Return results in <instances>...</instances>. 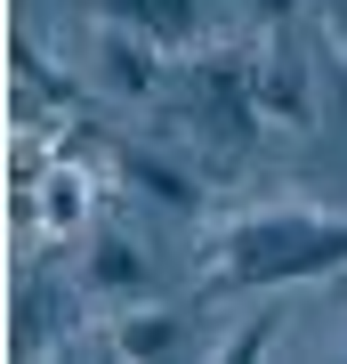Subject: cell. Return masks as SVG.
Instances as JSON below:
<instances>
[{
    "label": "cell",
    "instance_id": "cell-3",
    "mask_svg": "<svg viewBox=\"0 0 347 364\" xmlns=\"http://www.w3.org/2000/svg\"><path fill=\"white\" fill-rule=\"evenodd\" d=\"M33 227L49 235V243L97 227V170L89 162H49V178L33 186Z\"/></svg>",
    "mask_w": 347,
    "mask_h": 364
},
{
    "label": "cell",
    "instance_id": "cell-2",
    "mask_svg": "<svg viewBox=\"0 0 347 364\" xmlns=\"http://www.w3.org/2000/svg\"><path fill=\"white\" fill-rule=\"evenodd\" d=\"M315 90H323L315 49H299L291 25L258 33V114H267L275 130H307L315 122Z\"/></svg>",
    "mask_w": 347,
    "mask_h": 364
},
{
    "label": "cell",
    "instance_id": "cell-8",
    "mask_svg": "<svg viewBox=\"0 0 347 364\" xmlns=\"http://www.w3.org/2000/svg\"><path fill=\"white\" fill-rule=\"evenodd\" d=\"M114 154H121V178L145 186L154 203H170V210H194V203H202V186H194L186 170H170L162 154H145V146H114Z\"/></svg>",
    "mask_w": 347,
    "mask_h": 364
},
{
    "label": "cell",
    "instance_id": "cell-10",
    "mask_svg": "<svg viewBox=\"0 0 347 364\" xmlns=\"http://www.w3.org/2000/svg\"><path fill=\"white\" fill-rule=\"evenodd\" d=\"M315 73H323V97H331V114L347 122V41H339L331 25L315 33Z\"/></svg>",
    "mask_w": 347,
    "mask_h": 364
},
{
    "label": "cell",
    "instance_id": "cell-11",
    "mask_svg": "<svg viewBox=\"0 0 347 364\" xmlns=\"http://www.w3.org/2000/svg\"><path fill=\"white\" fill-rule=\"evenodd\" d=\"M299 9H307V0H250V33H275V25H291Z\"/></svg>",
    "mask_w": 347,
    "mask_h": 364
},
{
    "label": "cell",
    "instance_id": "cell-1",
    "mask_svg": "<svg viewBox=\"0 0 347 364\" xmlns=\"http://www.w3.org/2000/svg\"><path fill=\"white\" fill-rule=\"evenodd\" d=\"M347 267V219L331 210H243L202 235V291H283L331 284Z\"/></svg>",
    "mask_w": 347,
    "mask_h": 364
},
{
    "label": "cell",
    "instance_id": "cell-4",
    "mask_svg": "<svg viewBox=\"0 0 347 364\" xmlns=\"http://www.w3.org/2000/svg\"><path fill=\"white\" fill-rule=\"evenodd\" d=\"M162 57L145 33H129V25H105L97 33V97H154L162 90Z\"/></svg>",
    "mask_w": 347,
    "mask_h": 364
},
{
    "label": "cell",
    "instance_id": "cell-6",
    "mask_svg": "<svg viewBox=\"0 0 347 364\" xmlns=\"http://www.w3.org/2000/svg\"><path fill=\"white\" fill-rule=\"evenodd\" d=\"M97 340H105V356H170L186 340V316L178 308H162V291L154 299H129V308H114L97 324Z\"/></svg>",
    "mask_w": 347,
    "mask_h": 364
},
{
    "label": "cell",
    "instance_id": "cell-5",
    "mask_svg": "<svg viewBox=\"0 0 347 364\" xmlns=\"http://www.w3.org/2000/svg\"><path fill=\"white\" fill-rule=\"evenodd\" d=\"M81 284H89L97 299H114V308H129V299H154V267H145V251L129 243L121 227H97V235H89V267H81Z\"/></svg>",
    "mask_w": 347,
    "mask_h": 364
},
{
    "label": "cell",
    "instance_id": "cell-9",
    "mask_svg": "<svg viewBox=\"0 0 347 364\" xmlns=\"http://www.w3.org/2000/svg\"><path fill=\"white\" fill-rule=\"evenodd\" d=\"M275 324H283V291H275L267 308H250L243 324H226V332H219V356H258V348L275 340Z\"/></svg>",
    "mask_w": 347,
    "mask_h": 364
},
{
    "label": "cell",
    "instance_id": "cell-7",
    "mask_svg": "<svg viewBox=\"0 0 347 364\" xmlns=\"http://www.w3.org/2000/svg\"><path fill=\"white\" fill-rule=\"evenodd\" d=\"M97 16L105 25H129V33H145L154 49H202V9L194 0H97Z\"/></svg>",
    "mask_w": 347,
    "mask_h": 364
}]
</instances>
